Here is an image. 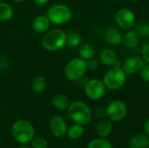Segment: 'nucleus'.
I'll return each instance as SVG.
<instances>
[{"instance_id": "nucleus-1", "label": "nucleus", "mask_w": 149, "mask_h": 148, "mask_svg": "<svg viewBox=\"0 0 149 148\" xmlns=\"http://www.w3.org/2000/svg\"><path fill=\"white\" fill-rule=\"evenodd\" d=\"M41 44L47 51H58L66 44V32L58 28L48 30L42 37Z\"/></svg>"}, {"instance_id": "nucleus-2", "label": "nucleus", "mask_w": 149, "mask_h": 148, "mask_svg": "<svg viewBox=\"0 0 149 148\" xmlns=\"http://www.w3.org/2000/svg\"><path fill=\"white\" fill-rule=\"evenodd\" d=\"M12 138L21 145H26L35 136V129L32 124L25 120H18L11 126Z\"/></svg>"}, {"instance_id": "nucleus-3", "label": "nucleus", "mask_w": 149, "mask_h": 148, "mask_svg": "<svg viewBox=\"0 0 149 148\" xmlns=\"http://www.w3.org/2000/svg\"><path fill=\"white\" fill-rule=\"evenodd\" d=\"M67 113L70 119L82 126L87 125L93 119V112L89 106L82 101H74L69 105Z\"/></svg>"}, {"instance_id": "nucleus-4", "label": "nucleus", "mask_w": 149, "mask_h": 148, "mask_svg": "<svg viewBox=\"0 0 149 148\" xmlns=\"http://www.w3.org/2000/svg\"><path fill=\"white\" fill-rule=\"evenodd\" d=\"M50 22L56 25H62L67 24L72 17L71 8L65 3H55L52 5L46 15Z\"/></svg>"}, {"instance_id": "nucleus-5", "label": "nucleus", "mask_w": 149, "mask_h": 148, "mask_svg": "<svg viewBox=\"0 0 149 148\" xmlns=\"http://www.w3.org/2000/svg\"><path fill=\"white\" fill-rule=\"evenodd\" d=\"M105 86L108 90H118L127 82V74L121 67L113 66L103 76L102 79Z\"/></svg>"}, {"instance_id": "nucleus-6", "label": "nucleus", "mask_w": 149, "mask_h": 148, "mask_svg": "<svg viewBox=\"0 0 149 148\" xmlns=\"http://www.w3.org/2000/svg\"><path fill=\"white\" fill-rule=\"evenodd\" d=\"M87 71L86 61L81 58H74L71 59L65 67V77L70 81H78L81 79Z\"/></svg>"}, {"instance_id": "nucleus-7", "label": "nucleus", "mask_w": 149, "mask_h": 148, "mask_svg": "<svg viewBox=\"0 0 149 148\" xmlns=\"http://www.w3.org/2000/svg\"><path fill=\"white\" fill-rule=\"evenodd\" d=\"M114 20L119 28L127 31L134 27L136 24V16L134 12L127 8H120L114 14Z\"/></svg>"}, {"instance_id": "nucleus-8", "label": "nucleus", "mask_w": 149, "mask_h": 148, "mask_svg": "<svg viewBox=\"0 0 149 148\" xmlns=\"http://www.w3.org/2000/svg\"><path fill=\"white\" fill-rule=\"evenodd\" d=\"M84 92L89 99L100 100L105 96L107 87L105 86L102 80L99 79H92L85 84Z\"/></svg>"}, {"instance_id": "nucleus-9", "label": "nucleus", "mask_w": 149, "mask_h": 148, "mask_svg": "<svg viewBox=\"0 0 149 148\" xmlns=\"http://www.w3.org/2000/svg\"><path fill=\"white\" fill-rule=\"evenodd\" d=\"M106 113L107 119L112 122H119L126 118L127 114V106L122 100L115 99L108 104Z\"/></svg>"}, {"instance_id": "nucleus-10", "label": "nucleus", "mask_w": 149, "mask_h": 148, "mask_svg": "<svg viewBox=\"0 0 149 148\" xmlns=\"http://www.w3.org/2000/svg\"><path fill=\"white\" fill-rule=\"evenodd\" d=\"M49 128L53 136L57 138H62L66 135L68 126L63 117L60 115H54L50 120Z\"/></svg>"}, {"instance_id": "nucleus-11", "label": "nucleus", "mask_w": 149, "mask_h": 148, "mask_svg": "<svg viewBox=\"0 0 149 148\" xmlns=\"http://www.w3.org/2000/svg\"><path fill=\"white\" fill-rule=\"evenodd\" d=\"M145 62L140 56H131L127 58L123 63L121 68L126 72L127 75H132L134 74L141 69V67L144 65Z\"/></svg>"}, {"instance_id": "nucleus-12", "label": "nucleus", "mask_w": 149, "mask_h": 148, "mask_svg": "<svg viewBox=\"0 0 149 148\" xmlns=\"http://www.w3.org/2000/svg\"><path fill=\"white\" fill-rule=\"evenodd\" d=\"M50 24L51 22L46 15H38L33 19L31 27L37 33H45L49 30Z\"/></svg>"}, {"instance_id": "nucleus-13", "label": "nucleus", "mask_w": 149, "mask_h": 148, "mask_svg": "<svg viewBox=\"0 0 149 148\" xmlns=\"http://www.w3.org/2000/svg\"><path fill=\"white\" fill-rule=\"evenodd\" d=\"M105 39L110 45L116 46L121 44L123 36L121 32L115 27H109L105 31Z\"/></svg>"}, {"instance_id": "nucleus-14", "label": "nucleus", "mask_w": 149, "mask_h": 148, "mask_svg": "<svg viewBox=\"0 0 149 148\" xmlns=\"http://www.w3.org/2000/svg\"><path fill=\"white\" fill-rule=\"evenodd\" d=\"M117 60V53L110 48H105L100 53V61L105 66L113 67Z\"/></svg>"}, {"instance_id": "nucleus-15", "label": "nucleus", "mask_w": 149, "mask_h": 148, "mask_svg": "<svg viewBox=\"0 0 149 148\" xmlns=\"http://www.w3.org/2000/svg\"><path fill=\"white\" fill-rule=\"evenodd\" d=\"M113 131V123L109 119H102L97 125L96 133L100 138L108 137Z\"/></svg>"}, {"instance_id": "nucleus-16", "label": "nucleus", "mask_w": 149, "mask_h": 148, "mask_svg": "<svg viewBox=\"0 0 149 148\" xmlns=\"http://www.w3.org/2000/svg\"><path fill=\"white\" fill-rule=\"evenodd\" d=\"M128 147L129 148H148L149 137L147 134L138 133L130 139Z\"/></svg>"}, {"instance_id": "nucleus-17", "label": "nucleus", "mask_w": 149, "mask_h": 148, "mask_svg": "<svg viewBox=\"0 0 149 148\" xmlns=\"http://www.w3.org/2000/svg\"><path fill=\"white\" fill-rule=\"evenodd\" d=\"M140 36L134 30H127L126 33L123 35V43L127 48H134L140 43Z\"/></svg>"}, {"instance_id": "nucleus-18", "label": "nucleus", "mask_w": 149, "mask_h": 148, "mask_svg": "<svg viewBox=\"0 0 149 148\" xmlns=\"http://www.w3.org/2000/svg\"><path fill=\"white\" fill-rule=\"evenodd\" d=\"M52 106L58 111H65L67 110L69 106V100L67 97L64 94H56L52 99Z\"/></svg>"}, {"instance_id": "nucleus-19", "label": "nucleus", "mask_w": 149, "mask_h": 148, "mask_svg": "<svg viewBox=\"0 0 149 148\" xmlns=\"http://www.w3.org/2000/svg\"><path fill=\"white\" fill-rule=\"evenodd\" d=\"M31 85L32 91L35 93H38V94L43 93L46 88V80L43 76L38 75L32 79Z\"/></svg>"}, {"instance_id": "nucleus-20", "label": "nucleus", "mask_w": 149, "mask_h": 148, "mask_svg": "<svg viewBox=\"0 0 149 148\" xmlns=\"http://www.w3.org/2000/svg\"><path fill=\"white\" fill-rule=\"evenodd\" d=\"M14 15L11 5L6 2H0V20L3 22L10 21Z\"/></svg>"}, {"instance_id": "nucleus-21", "label": "nucleus", "mask_w": 149, "mask_h": 148, "mask_svg": "<svg viewBox=\"0 0 149 148\" xmlns=\"http://www.w3.org/2000/svg\"><path fill=\"white\" fill-rule=\"evenodd\" d=\"M79 56L82 59L87 61L94 57V48L91 44L85 43L79 49Z\"/></svg>"}, {"instance_id": "nucleus-22", "label": "nucleus", "mask_w": 149, "mask_h": 148, "mask_svg": "<svg viewBox=\"0 0 149 148\" xmlns=\"http://www.w3.org/2000/svg\"><path fill=\"white\" fill-rule=\"evenodd\" d=\"M85 133V129L82 125L75 123L74 125L71 126L66 133V135L71 140H79L80 139Z\"/></svg>"}, {"instance_id": "nucleus-23", "label": "nucleus", "mask_w": 149, "mask_h": 148, "mask_svg": "<svg viewBox=\"0 0 149 148\" xmlns=\"http://www.w3.org/2000/svg\"><path fill=\"white\" fill-rule=\"evenodd\" d=\"M81 40V36L77 31H70L66 32V46L71 48L77 47L80 44Z\"/></svg>"}, {"instance_id": "nucleus-24", "label": "nucleus", "mask_w": 149, "mask_h": 148, "mask_svg": "<svg viewBox=\"0 0 149 148\" xmlns=\"http://www.w3.org/2000/svg\"><path fill=\"white\" fill-rule=\"evenodd\" d=\"M87 148H113V146L109 140L106 138H96L92 140L88 145Z\"/></svg>"}, {"instance_id": "nucleus-25", "label": "nucleus", "mask_w": 149, "mask_h": 148, "mask_svg": "<svg viewBox=\"0 0 149 148\" xmlns=\"http://www.w3.org/2000/svg\"><path fill=\"white\" fill-rule=\"evenodd\" d=\"M134 31L138 33L140 38H149V24L146 22H141L135 24Z\"/></svg>"}, {"instance_id": "nucleus-26", "label": "nucleus", "mask_w": 149, "mask_h": 148, "mask_svg": "<svg viewBox=\"0 0 149 148\" xmlns=\"http://www.w3.org/2000/svg\"><path fill=\"white\" fill-rule=\"evenodd\" d=\"M31 148H47L48 141L45 138L42 136L34 137L31 141Z\"/></svg>"}, {"instance_id": "nucleus-27", "label": "nucleus", "mask_w": 149, "mask_h": 148, "mask_svg": "<svg viewBox=\"0 0 149 148\" xmlns=\"http://www.w3.org/2000/svg\"><path fill=\"white\" fill-rule=\"evenodd\" d=\"M141 57L144 60L145 63L149 64V38H148L141 46Z\"/></svg>"}, {"instance_id": "nucleus-28", "label": "nucleus", "mask_w": 149, "mask_h": 148, "mask_svg": "<svg viewBox=\"0 0 149 148\" xmlns=\"http://www.w3.org/2000/svg\"><path fill=\"white\" fill-rule=\"evenodd\" d=\"M140 75L143 81L149 83V64H144V65L140 70Z\"/></svg>"}, {"instance_id": "nucleus-29", "label": "nucleus", "mask_w": 149, "mask_h": 148, "mask_svg": "<svg viewBox=\"0 0 149 148\" xmlns=\"http://www.w3.org/2000/svg\"><path fill=\"white\" fill-rule=\"evenodd\" d=\"M86 67L89 71H96L99 68V61L93 58L86 61Z\"/></svg>"}, {"instance_id": "nucleus-30", "label": "nucleus", "mask_w": 149, "mask_h": 148, "mask_svg": "<svg viewBox=\"0 0 149 148\" xmlns=\"http://www.w3.org/2000/svg\"><path fill=\"white\" fill-rule=\"evenodd\" d=\"M96 115L98 118H104L105 116H107V113H106V110H104L103 108H98L97 111H96Z\"/></svg>"}, {"instance_id": "nucleus-31", "label": "nucleus", "mask_w": 149, "mask_h": 148, "mask_svg": "<svg viewBox=\"0 0 149 148\" xmlns=\"http://www.w3.org/2000/svg\"><path fill=\"white\" fill-rule=\"evenodd\" d=\"M144 131H145V133L149 137V118L146 120L144 124Z\"/></svg>"}, {"instance_id": "nucleus-32", "label": "nucleus", "mask_w": 149, "mask_h": 148, "mask_svg": "<svg viewBox=\"0 0 149 148\" xmlns=\"http://www.w3.org/2000/svg\"><path fill=\"white\" fill-rule=\"evenodd\" d=\"M50 0H33V2L38 5H45L47 3H49Z\"/></svg>"}, {"instance_id": "nucleus-33", "label": "nucleus", "mask_w": 149, "mask_h": 148, "mask_svg": "<svg viewBox=\"0 0 149 148\" xmlns=\"http://www.w3.org/2000/svg\"><path fill=\"white\" fill-rule=\"evenodd\" d=\"M13 2H15V3H22V2H24V0H12Z\"/></svg>"}, {"instance_id": "nucleus-34", "label": "nucleus", "mask_w": 149, "mask_h": 148, "mask_svg": "<svg viewBox=\"0 0 149 148\" xmlns=\"http://www.w3.org/2000/svg\"><path fill=\"white\" fill-rule=\"evenodd\" d=\"M18 148H31V147H27V146H25V145H23V146L19 147Z\"/></svg>"}]
</instances>
